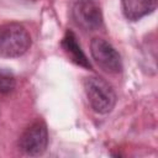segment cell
Segmentation results:
<instances>
[{
	"mask_svg": "<svg viewBox=\"0 0 158 158\" xmlns=\"http://www.w3.org/2000/svg\"><path fill=\"white\" fill-rule=\"evenodd\" d=\"M30 46V33L22 25L9 22L0 26V57H20L27 52Z\"/></svg>",
	"mask_w": 158,
	"mask_h": 158,
	"instance_id": "6da1fadb",
	"label": "cell"
},
{
	"mask_svg": "<svg viewBox=\"0 0 158 158\" xmlns=\"http://www.w3.org/2000/svg\"><path fill=\"white\" fill-rule=\"evenodd\" d=\"M84 89L91 109L98 114H109L116 104V94L112 86L101 77L85 78Z\"/></svg>",
	"mask_w": 158,
	"mask_h": 158,
	"instance_id": "7a4b0ae2",
	"label": "cell"
},
{
	"mask_svg": "<svg viewBox=\"0 0 158 158\" xmlns=\"http://www.w3.org/2000/svg\"><path fill=\"white\" fill-rule=\"evenodd\" d=\"M70 16L74 23L85 31H95L102 26L101 7L95 0H77L72 5Z\"/></svg>",
	"mask_w": 158,
	"mask_h": 158,
	"instance_id": "3957f363",
	"label": "cell"
},
{
	"mask_svg": "<svg viewBox=\"0 0 158 158\" xmlns=\"http://www.w3.org/2000/svg\"><path fill=\"white\" fill-rule=\"evenodd\" d=\"M90 53L96 64L106 73L116 74L122 70V62L118 52L106 40L95 37L90 43Z\"/></svg>",
	"mask_w": 158,
	"mask_h": 158,
	"instance_id": "277c9868",
	"label": "cell"
},
{
	"mask_svg": "<svg viewBox=\"0 0 158 158\" xmlns=\"http://www.w3.org/2000/svg\"><path fill=\"white\" fill-rule=\"evenodd\" d=\"M48 144V131L42 121L30 125L19 138V148L26 156H41Z\"/></svg>",
	"mask_w": 158,
	"mask_h": 158,
	"instance_id": "5b68a950",
	"label": "cell"
},
{
	"mask_svg": "<svg viewBox=\"0 0 158 158\" xmlns=\"http://www.w3.org/2000/svg\"><path fill=\"white\" fill-rule=\"evenodd\" d=\"M121 6L127 20L137 21L156 10L157 0H121Z\"/></svg>",
	"mask_w": 158,
	"mask_h": 158,
	"instance_id": "8992f818",
	"label": "cell"
},
{
	"mask_svg": "<svg viewBox=\"0 0 158 158\" xmlns=\"http://www.w3.org/2000/svg\"><path fill=\"white\" fill-rule=\"evenodd\" d=\"M62 47L65 51V53L68 54V57L78 65H81L86 69H90L91 65L86 58V56L84 54V52L81 51L80 44L77 41L75 35L72 31H68L62 41Z\"/></svg>",
	"mask_w": 158,
	"mask_h": 158,
	"instance_id": "52a82bcc",
	"label": "cell"
},
{
	"mask_svg": "<svg viewBox=\"0 0 158 158\" xmlns=\"http://www.w3.org/2000/svg\"><path fill=\"white\" fill-rule=\"evenodd\" d=\"M16 80L11 72L0 69V94H9L15 89Z\"/></svg>",
	"mask_w": 158,
	"mask_h": 158,
	"instance_id": "ba28073f",
	"label": "cell"
}]
</instances>
